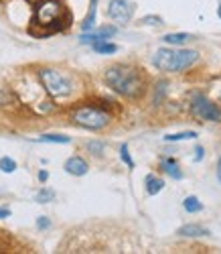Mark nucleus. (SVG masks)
<instances>
[{
  "label": "nucleus",
  "instance_id": "f257e3e1",
  "mask_svg": "<svg viewBox=\"0 0 221 254\" xmlns=\"http://www.w3.org/2000/svg\"><path fill=\"white\" fill-rule=\"evenodd\" d=\"M104 81L112 92H116L122 98H128V100L142 98L148 88V77H146L144 69L130 65V63L110 65L104 71Z\"/></svg>",
  "mask_w": 221,
  "mask_h": 254
},
{
  "label": "nucleus",
  "instance_id": "f03ea898",
  "mask_svg": "<svg viewBox=\"0 0 221 254\" xmlns=\"http://www.w3.org/2000/svg\"><path fill=\"white\" fill-rule=\"evenodd\" d=\"M69 20H71V16H69L67 8L63 6L61 0H41V2H37L33 23L41 29H45L43 31V37L69 27Z\"/></svg>",
  "mask_w": 221,
  "mask_h": 254
},
{
  "label": "nucleus",
  "instance_id": "7ed1b4c3",
  "mask_svg": "<svg viewBox=\"0 0 221 254\" xmlns=\"http://www.w3.org/2000/svg\"><path fill=\"white\" fill-rule=\"evenodd\" d=\"M199 53L195 49H159L152 55V65L163 73H181L195 65Z\"/></svg>",
  "mask_w": 221,
  "mask_h": 254
},
{
  "label": "nucleus",
  "instance_id": "20e7f679",
  "mask_svg": "<svg viewBox=\"0 0 221 254\" xmlns=\"http://www.w3.org/2000/svg\"><path fill=\"white\" fill-rule=\"evenodd\" d=\"M37 77L41 81L45 94L53 100H65L75 92V81L69 73H65L55 67H41L37 71Z\"/></svg>",
  "mask_w": 221,
  "mask_h": 254
},
{
  "label": "nucleus",
  "instance_id": "39448f33",
  "mask_svg": "<svg viewBox=\"0 0 221 254\" xmlns=\"http://www.w3.org/2000/svg\"><path fill=\"white\" fill-rule=\"evenodd\" d=\"M71 120L87 130H104L106 126L112 122V114H110L104 106H77L71 112Z\"/></svg>",
  "mask_w": 221,
  "mask_h": 254
},
{
  "label": "nucleus",
  "instance_id": "423d86ee",
  "mask_svg": "<svg viewBox=\"0 0 221 254\" xmlns=\"http://www.w3.org/2000/svg\"><path fill=\"white\" fill-rule=\"evenodd\" d=\"M191 114L201 122H221L219 106L209 100L205 94H195L191 98Z\"/></svg>",
  "mask_w": 221,
  "mask_h": 254
},
{
  "label": "nucleus",
  "instance_id": "0eeeda50",
  "mask_svg": "<svg viewBox=\"0 0 221 254\" xmlns=\"http://www.w3.org/2000/svg\"><path fill=\"white\" fill-rule=\"evenodd\" d=\"M136 6L130 2V0H110L108 2V16L118 23H128L134 14Z\"/></svg>",
  "mask_w": 221,
  "mask_h": 254
},
{
  "label": "nucleus",
  "instance_id": "6e6552de",
  "mask_svg": "<svg viewBox=\"0 0 221 254\" xmlns=\"http://www.w3.org/2000/svg\"><path fill=\"white\" fill-rule=\"evenodd\" d=\"M116 33H118L116 27L108 25V27H102L98 33H87V31H85V35H81L79 41H81L83 45H94V43H98V41H108L110 37H114Z\"/></svg>",
  "mask_w": 221,
  "mask_h": 254
},
{
  "label": "nucleus",
  "instance_id": "1a4fd4ad",
  "mask_svg": "<svg viewBox=\"0 0 221 254\" xmlns=\"http://www.w3.org/2000/svg\"><path fill=\"white\" fill-rule=\"evenodd\" d=\"M63 167H65V171H67L69 175H73V177H83L87 171H90V165H87V161L83 157H79V155L69 157L67 161H65Z\"/></svg>",
  "mask_w": 221,
  "mask_h": 254
},
{
  "label": "nucleus",
  "instance_id": "9d476101",
  "mask_svg": "<svg viewBox=\"0 0 221 254\" xmlns=\"http://www.w3.org/2000/svg\"><path fill=\"white\" fill-rule=\"evenodd\" d=\"M161 169H163V171H165L170 179H174V181H183V179H185V173H183L181 165L176 163V159H172V157H165V159L161 161Z\"/></svg>",
  "mask_w": 221,
  "mask_h": 254
},
{
  "label": "nucleus",
  "instance_id": "9b49d317",
  "mask_svg": "<svg viewBox=\"0 0 221 254\" xmlns=\"http://www.w3.org/2000/svg\"><path fill=\"white\" fill-rule=\"evenodd\" d=\"M176 234L185 236V238H199V236H209L211 232L203 226H199V224H187V226H181L179 230H176Z\"/></svg>",
  "mask_w": 221,
  "mask_h": 254
},
{
  "label": "nucleus",
  "instance_id": "f8f14e48",
  "mask_svg": "<svg viewBox=\"0 0 221 254\" xmlns=\"http://www.w3.org/2000/svg\"><path fill=\"white\" fill-rule=\"evenodd\" d=\"M144 183H146V193L148 195H159L163 189H165V181L161 177H157V175H152V173L146 175Z\"/></svg>",
  "mask_w": 221,
  "mask_h": 254
},
{
  "label": "nucleus",
  "instance_id": "ddd939ff",
  "mask_svg": "<svg viewBox=\"0 0 221 254\" xmlns=\"http://www.w3.org/2000/svg\"><path fill=\"white\" fill-rule=\"evenodd\" d=\"M193 39L195 37L189 35V33H168V35L163 37V41L166 45H185L187 41H193Z\"/></svg>",
  "mask_w": 221,
  "mask_h": 254
},
{
  "label": "nucleus",
  "instance_id": "4468645a",
  "mask_svg": "<svg viewBox=\"0 0 221 254\" xmlns=\"http://www.w3.org/2000/svg\"><path fill=\"white\" fill-rule=\"evenodd\" d=\"M96 12H98V0H90V12H87V16L81 23L83 31H92L96 27Z\"/></svg>",
  "mask_w": 221,
  "mask_h": 254
},
{
  "label": "nucleus",
  "instance_id": "2eb2a0df",
  "mask_svg": "<svg viewBox=\"0 0 221 254\" xmlns=\"http://www.w3.org/2000/svg\"><path fill=\"white\" fill-rule=\"evenodd\" d=\"M39 142H53V144H69V142H71V136H67V134H57V132H51V134H43V136H39Z\"/></svg>",
  "mask_w": 221,
  "mask_h": 254
},
{
  "label": "nucleus",
  "instance_id": "dca6fc26",
  "mask_svg": "<svg viewBox=\"0 0 221 254\" xmlns=\"http://www.w3.org/2000/svg\"><path fill=\"white\" fill-rule=\"evenodd\" d=\"M92 47L100 55H112V53L118 51V45L116 43H110V41H98V43H94Z\"/></svg>",
  "mask_w": 221,
  "mask_h": 254
},
{
  "label": "nucleus",
  "instance_id": "f3484780",
  "mask_svg": "<svg viewBox=\"0 0 221 254\" xmlns=\"http://www.w3.org/2000/svg\"><path fill=\"white\" fill-rule=\"evenodd\" d=\"M183 207L189 211V214H199V211H203V203L199 201V197H195V195H189V197H185V201H183Z\"/></svg>",
  "mask_w": 221,
  "mask_h": 254
},
{
  "label": "nucleus",
  "instance_id": "a211bd4d",
  "mask_svg": "<svg viewBox=\"0 0 221 254\" xmlns=\"http://www.w3.org/2000/svg\"><path fill=\"white\" fill-rule=\"evenodd\" d=\"M199 134L195 130H183V132H176V134H166L165 140L166 142H179V140H195Z\"/></svg>",
  "mask_w": 221,
  "mask_h": 254
},
{
  "label": "nucleus",
  "instance_id": "6ab92c4d",
  "mask_svg": "<svg viewBox=\"0 0 221 254\" xmlns=\"http://www.w3.org/2000/svg\"><path fill=\"white\" fill-rule=\"evenodd\" d=\"M85 149L90 151L94 157H102L106 153V142H102V140H90V142L85 144Z\"/></svg>",
  "mask_w": 221,
  "mask_h": 254
},
{
  "label": "nucleus",
  "instance_id": "aec40b11",
  "mask_svg": "<svg viewBox=\"0 0 221 254\" xmlns=\"http://www.w3.org/2000/svg\"><path fill=\"white\" fill-rule=\"evenodd\" d=\"M53 199H55V191L49 187H43L41 191H37V195H35V201H39V203H49Z\"/></svg>",
  "mask_w": 221,
  "mask_h": 254
},
{
  "label": "nucleus",
  "instance_id": "412c9836",
  "mask_svg": "<svg viewBox=\"0 0 221 254\" xmlns=\"http://www.w3.org/2000/svg\"><path fill=\"white\" fill-rule=\"evenodd\" d=\"M0 171L2 173H14L16 171V161L10 157H2L0 159Z\"/></svg>",
  "mask_w": 221,
  "mask_h": 254
},
{
  "label": "nucleus",
  "instance_id": "4be33fe9",
  "mask_svg": "<svg viewBox=\"0 0 221 254\" xmlns=\"http://www.w3.org/2000/svg\"><path fill=\"white\" fill-rule=\"evenodd\" d=\"M120 159L124 161V165L128 167V169H134V159L130 157V151H128V144H122L120 146Z\"/></svg>",
  "mask_w": 221,
  "mask_h": 254
},
{
  "label": "nucleus",
  "instance_id": "5701e85b",
  "mask_svg": "<svg viewBox=\"0 0 221 254\" xmlns=\"http://www.w3.org/2000/svg\"><path fill=\"white\" fill-rule=\"evenodd\" d=\"M166 88H168V81H165V79L157 83V96H154V104H161V100L166 94Z\"/></svg>",
  "mask_w": 221,
  "mask_h": 254
},
{
  "label": "nucleus",
  "instance_id": "b1692460",
  "mask_svg": "<svg viewBox=\"0 0 221 254\" xmlns=\"http://www.w3.org/2000/svg\"><path fill=\"white\" fill-rule=\"evenodd\" d=\"M140 25H165V20H163L161 16L148 14V16H142V18H140Z\"/></svg>",
  "mask_w": 221,
  "mask_h": 254
},
{
  "label": "nucleus",
  "instance_id": "393cba45",
  "mask_svg": "<svg viewBox=\"0 0 221 254\" xmlns=\"http://www.w3.org/2000/svg\"><path fill=\"white\" fill-rule=\"evenodd\" d=\"M37 228H39V230H47V228H51V220H49L47 216H41V218L37 220Z\"/></svg>",
  "mask_w": 221,
  "mask_h": 254
},
{
  "label": "nucleus",
  "instance_id": "a878e982",
  "mask_svg": "<svg viewBox=\"0 0 221 254\" xmlns=\"http://www.w3.org/2000/svg\"><path fill=\"white\" fill-rule=\"evenodd\" d=\"M195 163H199V161H201L203 159V155H205V149H203V146H197V149H195Z\"/></svg>",
  "mask_w": 221,
  "mask_h": 254
},
{
  "label": "nucleus",
  "instance_id": "bb28decb",
  "mask_svg": "<svg viewBox=\"0 0 221 254\" xmlns=\"http://www.w3.org/2000/svg\"><path fill=\"white\" fill-rule=\"evenodd\" d=\"M12 211L8 207H0V220H4V218H10Z\"/></svg>",
  "mask_w": 221,
  "mask_h": 254
},
{
  "label": "nucleus",
  "instance_id": "cd10ccee",
  "mask_svg": "<svg viewBox=\"0 0 221 254\" xmlns=\"http://www.w3.org/2000/svg\"><path fill=\"white\" fill-rule=\"evenodd\" d=\"M47 179H49V173H47V171H39V181H41V183H45Z\"/></svg>",
  "mask_w": 221,
  "mask_h": 254
},
{
  "label": "nucleus",
  "instance_id": "c85d7f7f",
  "mask_svg": "<svg viewBox=\"0 0 221 254\" xmlns=\"http://www.w3.org/2000/svg\"><path fill=\"white\" fill-rule=\"evenodd\" d=\"M217 181L221 183V157H219V163H217Z\"/></svg>",
  "mask_w": 221,
  "mask_h": 254
},
{
  "label": "nucleus",
  "instance_id": "c756f323",
  "mask_svg": "<svg viewBox=\"0 0 221 254\" xmlns=\"http://www.w3.org/2000/svg\"><path fill=\"white\" fill-rule=\"evenodd\" d=\"M217 16H219V18H221V4H219V6H217Z\"/></svg>",
  "mask_w": 221,
  "mask_h": 254
},
{
  "label": "nucleus",
  "instance_id": "7c9ffc66",
  "mask_svg": "<svg viewBox=\"0 0 221 254\" xmlns=\"http://www.w3.org/2000/svg\"><path fill=\"white\" fill-rule=\"evenodd\" d=\"M27 2H31V4H37V2H41V0H27Z\"/></svg>",
  "mask_w": 221,
  "mask_h": 254
}]
</instances>
